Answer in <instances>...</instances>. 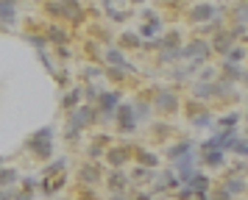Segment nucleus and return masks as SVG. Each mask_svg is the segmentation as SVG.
Instances as JSON below:
<instances>
[{
  "label": "nucleus",
  "instance_id": "nucleus-1",
  "mask_svg": "<svg viewBox=\"0 0 248 200\" xmlns=\"http://www.w3.org/2000/svg\"><path fill=\"white\" fill-rule=\"evenodd\" d=\"M50 136H53V128H50V125H47V128H39V131L28 139L31 153L39 156V158H47V156L53 153V147H50Z\"/></svg>",
  "mask_w": 248,
  "mask_h": 200
},
{
  "label": "nucleus",
  "instance_id": "nucleus-2",
  "mask_svg": "<svg viewBox=\"0 0 248 200\" xmlns=\"http://www.w3.org/2000/svg\"><path fill=\"white\" fill-rule=\"evenodd\" d=\"M209 44L206 42H201V39H195V42H190L184 50H181V58H198V61H206L209 58Z\"/></svg>",
  "mask_w": 248,
  "mask_h": 200
},
{
  "label": "nucleus",
  "instance_id": "nucleus-3",
  "mask_svg": "<svg viewBox=\"0 0 248 200\" xmlns=\"http://www.w3.org/2000/svg\"><path fill=\"white\" fill-rule=\"evenodd\" d=\"M92 120H95V111L90 109V106H81V109H73V114H70V128H87V125H92Z\"/></svg>",
  "mask_w": 248,
  "mask_h": 200
},
{
  "label": "nucleus",
  "instance_id": "nucleus-4",
  "mask_svg": "<svg viewBox=\"0 0 248 200\" xmlns=\"http://www.w3.org/2000/svg\"><path fill=\"white\" fill-rule=\"evenodd\" d=\"M17 20V0H0V22L12 25Z\"/></svg>",
  "mask_w": 248,
  "mask_h": 200
},
{
  "label": "nucleus",
  "instance_id": "nucleus-5",
  "mask_svg": "<svg viewBox=\"0 0 248 200\" xmlns=\"http://www.w3.org/2000/svg\"><path fill=\"white\" fill-rule=\"evenodd\" d=\"M156 109L159 111H176L179 109V100L173 92H159L156 95Z\"/></svg>",
  "mask_w": 248,
  "mask_h": 200
},
{
  "label": "nucleus",
  "instance_id": "nucleus-6",
  "mask_svg": "<svg viewBox=\"0 0 248 200\" xmlns=\"http://www.w3.org/2000/svg\"><path fill=\"white\" fill-rule=\"evenodd\" d=\"M20 181V172L14 167H0V189H12Z\"/></svg>",
  "mask_w": 248,
  "mask_h": 200
},
{
  "label": "nucleus",
  "instance_id": "nucleus-7",
  "mask_svg": "<svg viewBox=\"0 0 248 200\" xmlns=\"http://www.w3.org/2000/svg\"><path fill=\"white\" fill-rule=\"evenodd\" d=\"M117 120L123 122V131H131V128H134V109H131L128 103L120 106V109H117Z\"/></svg>",
  "mask_w": 248,
  "mask_h": 200
},
{
  "label": "nucleus",
  "instance_id": "nucleus-8",
  "mask_svg": "<svg viewBox=\"0 0 248 200\" xmlns=\"http://www.w3.org/2000/svg\"><path fill=\"white\" fill-rule=\"evenodd\" d=\"M192 22H206V20H212L215 17V9L212 6H206V3H201V6H195V9H192Z\"/></svg>",
  "mask_w": 248,
  "mask_h": 200
},
{
  "label": "nucleus",
  "instance_id": "nucleus-9",
  "mask_svg": "<svg viewBox=\"0 0 248 200\" xmlns=\"http://www.w3.org/2000/svg\"><path fill=\"white\" fill-rule=\"evenodd\" d=\"M117 100H120V92H106V95H101L103 117H112V109L117 106Z\"/></svg>",
  "mask_w": 248,
  "mask_h": 200
},
{
  "label": "nucleus",
  "instance_id": "nucleus-10",
  "mask_svg": "<svg viewBox=\"0 0 248 200\" xmlns=\"http://www.w3.org/2000/svg\"><path fill=\"white\" fill-rule=\"evenodd\" d=\"M232 42H234V33H217V39H215V50L226 56L229 50H232Z\"/></svg>",
  "mask_w": 248,
  "mask_h": 200
},
{
  "label": "nucleus",
  "instance_id": "nucleus-11",
  "mask_svg": "<svg viewBox=\"0 0 248 200\" xmlns=\"http://www.w3.org/2000/svg\"><path fill=\"white\" fill-rule=\"evenodd\" d=\"M106 61H109V64H114V67H120V70H125V72H131V70H134V67L123 58V53H120V50H109V53H106Z\"/></svg>",
  "mask_w": 248,
  "mask_h": 200
},
{
  "label": "nucleus",
  "instance_id": "nucleus-12",
  "mask_svg": "<svg viewBox=\"0 0 248 200\" xmlns=\"http://www.w3.org/2000/svg\"><path fill=\"white\" fill-rule=\"evenodd\" d=\"M67 36H70V33L64 31L62 25H50V28H47V36H45V39H50V42H56V44H64V42H67Z\"/></svg>",
  "mask_w": 248,
  "mask_h": 200
},
{
  "label": "nucleus",
  "instance_id": "nucleus-13",
  "mask_svg": "<svg viewBox=\"0 0 248 200\" xmlns=\"http://www.w3.org/2000/svg\"><path fill=\"white\" fill-rule=\"evenodd\" d=\"M128 150H123V147H117V150H109V161H112V167H123L125 161H128Z\"/></svg>",
  "mask_w": 248,
  "mask_h": 200
},
{
  "label": "nucleus",
  "instance_id": "nucleus-14",
  "mask_svg": "<svg viewBox=\"0 0 248 200\" xmlns=\"http://www.w3.org/2000/svg\"><path fill=\"white\" fill-rule=\"evenodd\" d=\"M223 189L229 192V195H237V192H243V189H246V181H243V178H229Z\"/></svg>",
  "mask_w": 248,
  "mask_h": 200
},
{
  "label": "nucleus",
  "instance_id": "nucleus-15",
  "mask_svg": "<svg viewBox=\"0 0 248 200\" xmlns=\"http://www.w3.org/2000/svg\"><path fill=\"white\" fill-rule=\"evenodd\" d=\"M176 170L181 172L184 181H190V175H192V158H181L179 164H176Z\"/></svg>",
  "mask_w": 248,
  "mask_h": 200
},
{
  "label": "nucleus",
  "instance_id": "nucleus-16",
  "mask_svg": "<svg viewBox=\"0 0 248 200\" xmlns=\"http://www.w3.org/2000/svg\"><path fill=\"white\" fill-rule=\"evenodd\" d=\"M78 98H81V89H73L70 95H64V100H62V106L73 111V109H76V103H78Z\"/></svg>",
  "mask_w": 248,
  "mask_h": 200
},
{
  "label": "nucleus",
  "instance_id": "nucleus-17",
  "mask_svg": "<svg viewBox=\"0 0 248 200\" xmlns=\"http://www.w3.org/2000/svg\"><path fill=\"white\" fill-rule=\"evenodd\" d=\"M81 181H84V184H95V181H98V170H95V167H84V170H81Z\"/></svg>",
  "mask_w": 248,
  "mask_h": 200
},
{
  "label": "nucleus",
  "instance_id": "nucleus-18",
  "mask_svg": "<svg viewBox=\"0 0 248 200\" xmlns=\"http://www.w3.org/2000/svg\"><path fill=\"white\" fill-rule=\"evenodd\" d=\"M206 186H209V178H203V175H195V178H192V192H195V195L206 192Z\"/></svg>",
  "mask_w": 248,
  "mask_h": 200
},
{
  "label": "nucleus",
  "instance_id": "nucleus-19",
  "mask_svg": "<svg viewBox=\"0 0 248 200\" xmlns=\"http://www.w3.org/2000/svg\"><path fill=\"white\" fill-rule=\"evenodd\" d=\"M212 95H217V86H209V84H198L195 86V98H212Z\"/></svg>",
  "mask_w": 248,
  "mask_h": 200
},
{
  "label": "nucleus",
  "instance_id": "nucleus-20",
  "mask_svg": "<svg viewBox=\"0 0 248 200\" xmlns=\"http://www.w3.org/2000/svg\"><path fill=\"white\" fill-rule=\"evenodd\" d=\"M203 161H206V164H212V167L223 164V150H217V153H212V150H209V153L203 156Z\"/></svg>",
  "mask_w": 248,
  "mask_h": 200
},
{
  "label": "nucleus",
  "instance_id": "nucleus-21",
  "mask_svg": "<svg viewBox=\"0 0 248 200\" xmlns=\"http://www.w3.org/2000/svg\"><path fill=\"white\" fill-rule=\"evenodd\" d=\"M237 22H240L243 28H248V3L237 6Z\"/></svg>",
  "mask_w": 248,
  "mask_h": 200
},
{
  "label": "nucleus",
  "instance_id": "nucleus-22",
  "mask_svg": "<svg viewBox=\"0 0 248 200\" xmlns=\"http://www.w3.org/2000/svg\"><path fill=\"white\" fill-rule=\"evenodd\" d=\"M156 33H159V20H151L148 25H142V36L151 39V36H156Z\"/></svg>",
  "mask_w": 248,
  "mask_h": 200
},
{
  "label": "nucleus",
  "instance_id": "nucleus-23",
  "mask_svg": "<svg viewBox=\"0 0 248 200\" xmlns=\"http://www.w3.org/2000/svg\"><path fill=\"white\" fill-rule=\"evenodd\" d=\"M229 58H226V64H234V61H243L246 58V50H240V47H234V50H229Z\"/></svg>",
  "mask_w": 248,
  "mask_h": 200
},
{
  "label": "nucleus",
  "instance_id": "nucleus-24",
  "mask_svg": "<svg viewBox=\"0 0 248 200\" xmlns=\"http://www.w3.org/2000/svg\"><path fill=\"white\" fill-rule=\"evenodd\" d=\"M109 184H112V186H114V192H123V184H125L123 172H117V170H114V175L109 178Z\"/></svg>",
  "mask_w": 248,
  "mask_h": 200
},
{
  "label": "nucleus",
  "instance_id": "nucleus-25",
  "mask_svg": "<svg viewBox=\"0 0 248 200\" xmlns=\"http://www.w3.org/2000/svg\"><path fill=\"white\" fill-rule=\"evenodd\" d=\"M137 156H140V161H142V167H154V164H156V156H154V153H145V150H137Z\"/></svg>",
  "mask_w": 248,
  "mask_h": 200
},
{
  "label": "nucleus",
  "instance_id": "nucleus-26",
  "mask_svg": "<svg viewBox=\"0 0 248 200\" xmlns=\"http://www.w3.org/2000/svg\"><path fill=\"white\" fill-rule=\"evenodd\" d=\"M64 164H67V158H56V161L45 170V178H50L53 172H62V167H64Z\"/></svg>",
  "mask_w": 248,
  "mask_h": 200
},
{
  "label": "nucleus",
  "instance_id": "nucleus-27",
  "mask_svg": "<svg viewBox=\"0 0 248 200\" xmlns=\"http://www.w3.org/2000/svg\"><path fill=\"white\" fill-rule=\"evenodd\" d=\"M159 58H162V61H173V58H181V47H179V50H173V47H165Z\"/></svg>",
  "mask_w": 248,
  "mask_h": 200
},
{
  "label": "nucleus",
  "instance_id": "nucleus-28",
  "mask_svg": "<svg viewBox=\"0 0 248 200\" xmlns=\"http://www.w3.org/2000/svg\"><path fill=\"white\" fill-rule=\"evenodd\" d=\"M192 122H195L198 128H201V125H212V114H206V111H203V114H198Z\"/></svg>",
  "mask_w": 248,
  "mask_h": 200
},
{
  "label": "nucleus",
  "instance_id": "nucleus-29",
  "mask_svg": "<svg viewBox=\"0 0 248 200\" xmlns=\"http://www.w3.org/2000/svg\"><path fill=\"white\" fill-rule=\"evenodd\" d=\"M187 153H190V142H181L179 147L170 150V156H187Z\"/></svg>",
  "mask_w": 248,
  "mask_h": 200
},
{
  "label": "nucleus",
  "instance_id": "nucleus-30",
  "mask_svg": "<svg viewBox=\"0 0 248 200\" xmlns=\"http://www.w3.org/2000/svg\"><path fill=\"white\" fill-rule=\"evenodd\" d=\"M220 125H223V128H234V125H237V114H229V117H223V120H220Z\"/></svg>",
  "mask_w": 248,
  "mask_h": 200
},
{
  "label": "nucleus",
  "instance_id": "nucleus-31",
  "mask_svg": "<svg viewBox=\"0 0 248 200\" xmlns=\"http://www.w3.org/2000/svg\"><path fill=\"white\" fill-rule=\"evenodd\" d=\"M232 147H234L237 153H243V156H248V142H237V139H234V142H232Z\"/></svg>",
  "mask_w": 248,
  "mask_h": 200
},
{
  "label": "nucleus",
  "instance_id": "nucleus-32",
  "mask_svg": "<svg viewBox=\"0 0 248 200\" xmlns=\"http://www.w3.org/2000/svg\"><path fill=\"white\" fill-rule=\"evenodd\" d=\"M192 195H195V192H192V186H187V189H181V192H179V200H190Z\"/></svg>",
  "mask_w": 248,
  "mask_h": 200
},
{
  "label": "nucleus",
  "instance_id": "nucleus-33",
  "mask_svg": "<svg viewBox=\"0 0 248 200\" xmlns=\"http://www.w3.org/2000/svg\"><path fill=\"white\" fill-rule=\"evenodd\" d=\"M12 198H14L12 189H0V200H12Z\"/></svg>",
  "mask_w": 248,
  "mask_h": 200
},
{
  "label": "nucleus",
  "instance_id": "nucleus-34",
  "mask_svg": "<svg viewBox=\"0 0 248 200\" xmlns=\"http://www.w3.org/2000/svg\"><path fill=\"white\" fill-rule=\"evenodd\" d=\"M125 44H140V36H131V33H125Z\"/></svg>",
  "mask_w": 248,
  "mask_h": 200
},
{
  "label": "nucleus",
  "instance_id": "nucleus-35",
  "mask_svg": "<svg viewBox=\"0 0 248 200\" xmlns=\"http://www.w3.org/2000/svg\"><path fill=\"white\" fill-rule=\"evenodd\" d=\"M28 39H31V42H34L36 47H42V44H45V39H39V36H28Z\"/></svg>",
  "mask_w": 248,
  "mask_h": 200
},
{
  "label": "nucleus",
  "instance_id": "nucleus-36",
  "mask_svg": "<svg viewBox=\"0 0 248 200\" xmlns=\"http://www.w3.org/2000/svg\"><path fill=\"white\" fill-rule=\"evenodd\" d=\"M215 200H229V192H220V195H215Z\"/></svg>",
  "mask_w": 248,
  "mask_h": 200
},
{
  "label": "nucleus",
  "instance_id": "nucleus-37",
  "mask_svg": "<svg viewBox=\"0 0 248 200\" xmlns=\"http://www.w3.org/2000/svg\"><path fill=\"white\" fill-rule=\"evenodd\" d=\"M198 200H206V192H201V195H198Z\"/></svg>",
  "mask_w": 248,
  "mask_h": 200
},
{
  "label": "nucleus",
  "instance_id": "nucleus-38",
  "mask_svg": "<svg viewBox=\"0 0 248 200\" xmlns=\"http://www.w3.org/2000/svg\"><path fill=\"white\" fill-rule=\"evenodd\" d=\"M112 200H125V198H123V195H114V198H112Z\"/></svg>",
  "mask_w": 248,
  "mask_h": 200
},
{
  "label": "nucleus",
  "instance_id": "nucleus-39",
  "mask_svg": "<svg viewBox=\"0 0 248 200\" xmlns=\"http://www.w3.org/2000/svg\"><path fill=\"white\" fill-rule=\"evenodd\" d=\"M0 167H3V156H0Z\"/></svg>",
  "mask_w": 248,
  "mask_h": 200
},
{
  "label": "nucleus",
  "instance_id": "nucleus-40",
  "mask_svg": "<svg viewBox=\"0 0 248 200\" xmlns=\"http://www.w3.org/2000/svg\"><path fill=\"white\" fill-rule=\"evenodd\" d=\"M134 3H142V0H134Z\"/></svg>",
  "mask_w": 248,
  "mask_h": 200
}]
</instances>
